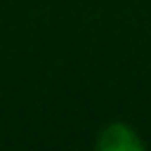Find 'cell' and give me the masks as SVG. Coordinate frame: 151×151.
<instances>
[{
  "mask_svg": "<svg viewBox=\"0 0 151 151\" xmlns=\"http://www.w3.org/2000/svg\"><path fill=\"white\" fill-rule=\"evenodd\" d=\"M144 146H146L144 139L132 127H127L123 123H113V125L104 127L97 139L99 151H139Z\"/></svg>",
  "mask_w": 151,
  "mask_h": 151,
  "instance_id": "obj_1",
  "label": "cell"
}]
</instances>
